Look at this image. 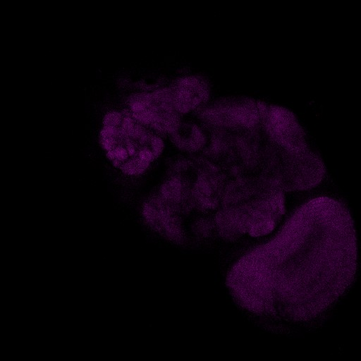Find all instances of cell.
I'll use <instances>...</instances> for the list:
<instances>
[{
    "mask_svg": "<svg viewBox=\"0 0 361 361\" xmlns=\"http://www.w3.org/2000/svg\"><path fill=\"white\" fill-rule=\"evenodd\" d=\"M357 261L350 212L335 199L318 197L300 206L272 239L242 256L226 285L252 314L305 322L345 293Z\"/></svg>",
    "mask_w": 361,
    "mask_h": 361,
    "instance_id": "obj_1",
    "label": "cell"
},
{
    "mask_svg": "<svg viewBox=\"0 0 361 361\" xmlns=\"http://www.w3.org/2000/svg\"><path fill=\"white\" fill-rule=\"evenodd\" d=\"M99 141L112 165L130 177L144 174L164 148L162 136L137 121L127 109L104 116Z\"/></svg>",
    "mask_w": 361,
    "mask_h": 361,
    "instance_id": "obj_2",
    "label": "cell"
},
{
    "mask_svg": "<svg viewBox=\"0 0 361 361\" xmlns=\"http://www.w3.org/2000/svg\"><path fill=\"white\" fill-rule=\"evenodd\" d=\"M127 110L137 121L162 137L170 136L182 121L169 86L132 95Z\"/></svg>",
    "mask_w": 361,
    "mask_h": 361,
    "instance_id": "obj_3",
    "label": "cell"
},
{
    "mask_svg": "<svg viewBox=\"0 0 361 361\" xmlns=\"http://www.w3.org/2000/svg\"><path fill=\"white\" fill-rule=\"evenodd\" d=\"M267 105L254 99L237 98L207 103L197 113L201 123L207 128L244 130L262 123Z\"/></svg>",
    "mask_w": 361,
    "mask_h": 361,
    "instance_id": "obj_4",
    "label": "cell"
},
{
    "mask_svg": "<svg viewBox=\"0 0 361 361\" xmlns=\"http://www.w3.org/2000/svg\"><path fill=\"white\" fill-rule=\"evenodd\" d=\"M141 216L147 227L158 235L176 243L185 241L183 215L157 193L149 197L142 203Z\"/></svg>",
    "mask_w": 361,
    "mask_h": 361,
    "instance_id": "obj_5",
    "label": "cell"
},
{
    "mask_svg": "<svg viewBox=\"0 0 361 361\" xmlns=\"http://www.w3.org/2000/svg\"><path fill=\"white\" fill-rule=\"evenodd\" d=\"M177 111L183 116L198 111L208 102L207 82L196 75H187L176 80L169 86Z\"/></svg>",
    "mask_w": 361,
    "mask_h": 361,
    "instance_id": "obj_6",
    "label": "cell"
},
{
    "mask_svg": "<svg viewBox=\"0 0 361 361\" xmlns=\"http://www.w3.org/2000/svg\"><path fill=\"white\" fill-rule=\"evenodd\" d=\"M170 137L180 150L194 154L201 152L205 147L208 132L204 126L181 121Z\"/></svg>",
    "mask_w": 361,
    "mask_h": 361,
    "instance_id": "obj_7",
    "label": "cell"
}]
</instances>
